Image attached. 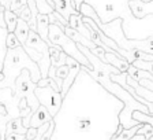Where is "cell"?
I'll return each instance as SVG.
<instances>
[{
  "mask_svg": "<svg viewBox=\"0 0 153 140\" xmlns=\"http://www.w3.org/2000/svg\"><path fill=\"white\" fill-rule=\"evenodd\" d=\"M134 89H135V92H137L138 95L141 96V98H143L145 100H148V102H152V103H153V92H152V91L146 89L145 87L140 85V84H138L137 88H134Z\"/></svg>",
  "mask_w": 153,
  "mask_h": 140,
  "instance_id": "obj_19",
  "label": "cell"
},
{
  "mask_svg": "<svg viewBox=\"0 0 153 140\" xmlns=\"http://www.w3.org/2000/svg\"><path fill=\"white\" fill-rule=\"evenodd\" d=\"M138 84H140V85H142V87H145L146 89H149V91H152V92H153V81H152V80L142 78V80H140V81H138Z\"/></svg>",
  "mask_w": 153,
  "mask_h": 140,
  "instance_id": "obj_26",
  "label": "cell"
},
{
  "mask_svg": "<svg viewBox=\"0 0 153 140\" xmlns=\"http://www.w3.org/2000/svg\"><path fill=\"white\" fill-rule=\"evenodd\" d=\"M34 2L37 4V8L40 14H51L53 11V8L47 3V0H34Z\"/></svg>",
  "mask_w": 153,
  "mask_h": 140,
  "instance_id": "obj_21",
  "label": "cell"
},
{
  "mask_svg": "<svg viewBox=\"0 0 153 140\" xmlns=\"http://www.w3.org/2000/svg\"><path fill=\"white\" fill-rule=\"evenodd\" d=\"M104 58H105V62H107V63L116 67L120 73H126L128 66H130V63H128L123 56L116 54V52H104Z\"/></svg>",
  "mask_w": 153,
  "mask_h": 140,
  "instance_id": "obj_9",
  "label": "cell"
},
{
  "mask_svg": "<svg viewBox=\"0 0 153 140\" xmlns=\"http://www.w3.org/2000/svg\"><path fill=\"white\" fill-rule=\"evenodd\" d=\"M4 11H6V8H4L3 6H0V29H4V30H7L6 21H4Z\"/></svg>",
  "mask_w": 153,
  "mask_h": 140,
  "instance_id": "obj_28",
  "label": "cell"
},
{
  "mask_svg": "<svg viewBox=\"0 0 153 140\" xmlns=\"http://www.w3.org/2000/svg\"><path fill=\"white\" fill-rule=\"evenodd\" d=\"M23 69H27L30 72V77L36 84L41 78L37 62H34L29 56L23 47L15 48V50H7L3 61V69H1V72L4 73V80L3 83H0V88H11L14 93L15 80Z\"/></svg>",
  "mask_w": 153,
  "mask_h": 140,
  "instance_id": "obj_1",
  "label": "cell"
},
{
  "mask_svg": "<svg viewBox=\"0 0 153 140\" xmlns=\"http://www.w3.org/2000/svg\"><path fill=\"white\" fill-rule=\"evenodd\" d=\"M127 45H124L123 50H130V48H137L146 54H153V36L148 37L145 40H126Z\"/></svg>",
  "mask_w": 153,
  "mask_h": 140,
  "instance_id": "obj_11",
  "label": "cell"
},
{
  "mask_svg": "<svg viewBox=\"0 0 153 140\" xmlns=\"http://www.w3.org/2000/svg\"><path fill=\"white\" fill-rule=\"evenodd\" d=\"M55 126H56V124H55V120H51V121H49V126H48V129L44 132L41 140H51L52 135H53V132H55Z\"/></svg>",
  "mask_w": 153,
  "mask_h": 140,
  "instance_id": "obj_23",
  "label": "cell"
},
{
  "mask_svg": "<svg viewBox=\"0 0 153 140\" xmlns=\"http://www.w3.org/2000/svg\"><path fill=\"white\" fill-rule=\"evenodd\" d=\"M3 80H4V73L0 70V83H3Z\"/></svg>",
  "mask_w": 153,
  "mask_h": 140,
  "instance_id": "obj_32",
  "label": "cell"
},
{
  "mask_svg": "<svg viewBox=\"0 0 153 140\" xmlns=\"http://www.w3.org/2000/svg\"><path fill=\"white\" fill-rule=\"evenodd\" d=\"M85 0H73V3H74V7H75V10L79 13V7H81V4L83 3Z\"/></svg>",
  "mask_w": 153,
  "mask_h": 140,
  "instance_id": "obj_30",
  "label": "cell"
},
{
  "mask_svg": "<svg viewBox=\"0 0 153 140\" xmlns=\"http://www.w3.org/2000/svg\"><path fill=\"white\" fill-rule=\"evenodd\" d=\"M11 2H13V0H0V6H3L6 10H10V7H11Z\"/></svg>",
  "mask_w": 153,
  "mask_h": 140,
  "instance_id": "obj_29",
  "label": "cell"
},
{
  "mask_svg": "<svg viewBox=\"0 0 153 140\" xmlns=\"http://www.w3.org/2000/svg\"><path fill=\"white\" fill-rule=\"evenodd\" d=\"M4 140H25V135H19V133H10V135H6Z\"/></svg>",
  "mask_w": 153,
  "mask_h": 140,
  "instance_id": "obj_27",
  "label": "cell"
},
{
  "mask_svg": "<svg viewBox=\"0 0 153 140\" xmlns=\"http://www.w3.org/2000/svg\"><path fill=\"white\" fill-rule=\"evenodd\" d=\"M34 93L40 105L47 107L52 118L56 117V114L60 111L62 103H63V98H62L60 92H56L51 87H36Z\"/></svg>",
  "mask_w": 153,
  "mask_h": 140,
  "instance_id": "obj_4",
  "label": "cell"
},
{
  "mask_svg": "<svg viewBox=\"0 0 153 140\" xmlns=\"http://www.w3.org/2000/svg\"><path fill=\"white\" fill-rule=\"evenodd\" d=\"M52 2H53V4H55L53 11L60 14L67 22H68L70 15H73V14H79L75 10V7H74L73 0H52Z\"/></svg>",
  "mask_w": 153,
  "mask_h": 140,
  "instance_id": "obj_8",
  "label": "cell"
},
{
  "mask_svg": "<svg viewBox=\"0 0 153 140\" xmlns=\"http://www.w3.org/2000/svg\"><path fill=\"white\" fill-rule=\"evenodd\" d=\"M66 65L68 66V74H67V77L63 80V85H62V98H66L67 93H68V91H70V88L73 87L74 81H75L76 76L79 74L81 72V63L78 61H75L74 58L71 56H67L66 59Z\"/></svg>",
  "mask_w": 153,
  "mask_h": 140,
  "instance_id": "obj_5",
  "label": "cell"
},
{
  "mask_svg": "<svg viewBox=\"0 0 153 140\" xmlns=\"http://www.w3.org/2000/svg\"><path fill=\"white\" fill-rule=\"evenodd\" d=\"M131 65H134L138 69L146 70V72L153 74V61H133Z\"/></svg>",
  "mask_w": 153,
  "mask_h": 140,
  "instance_id": "obj_20",
  "label": "cell"
},
{
  "mask_svg": "<svg viewBox=\"0 0 153 140\" xmlns=\"http://www.w3.org/2000/svg\"><path fill=\"white\" fill-rule=\"evenodd\" d=\"M137 135H142V136H145L146 140H148L149 137L153 136V126L149 125V124H142L140 128H138Z\"/></svg>",
  "mask_w": 153,
  "mask_h": 140,
  "instance_id": "obj_22",
  "label": "cell"
},
{
  "mask_svg": "<svg viewBox=\"0 0 153 140\" xmlns=\"http://www.w3.org/2000/svg\"><path fill=\"white\" fill-rule=\"evenodd\" d=\"M48 38H49V43L52 45H57L63 50V52H66L67 56H71L74 58L75 61H78L81 63V67L86 70H93V66L88 58L82 54V52L78 50L76 47V43L73 41L70 37H67L66 33L62 30L56 23H51L49 25V32H48Z\"/></svg>",
  "mask_w": 153,
  "mask_h": 140,
  "instance_id": "obj_2",
  "label": "cell"
},
{
  "mask_svg": "<svg viewBox=\"0 0 153 140\" xmlns=\"http://www.w3.org/2000/svg\"><path fill=\"white\" fill-rule=\"evenodd\" d=\"M4 21H6V26H7V32L11 33L15 30L16 28V22H18V15L11 10H6L4 11Z\"/></svg>",
  "mask_w": 153,
  "mask_h": 140,
  "instance_id": "obj_15",
  "label": "cell"
},
{
  "mask_svg": "<svg viewBox=\"0 0 153 140\" xmlns=\"http://www.w3.org/2000/svg\"><path fill=\"white\" fill-rule=\"evenodd\" d=\"M6 48L7 50H15V48H19L22 47V44H21V41L18 40V37L15 36V33L11 32V33H7L6 36Z\"/></svg>",
  "mask_w": 153,
  "mask_h": 140,
  "instance_id": "obj_17",
  "label": "cell"
},
{
  "mask_svg": "<svg viewBox=\"0 0 153 140\" xmlns=\"http://www.w3.org/2000/svg\"><path fill=\"white\" fill-rule=\"evenodd\" d=\"M10 133L26 135V128L22 124V117L11 118L6 124V135H10Z\"/></svg>",
  "mask_w": 153,
  "mask_h": 140,
  "instance_id": "obj_13",
  "label": "cell"
},
{
  "mask_svg": "<svg viewBox=\"0 0 153 140\" xmlns=\"http://www.w3.org/2000/svg\"><path fill=\"white\" fill-rule=\"evenodd\" d=\"M131 117L140 124H149L153 126V114H146V113H142L140 110H134Z\"/></svg>",
  "mask_w": 153,
  "mask_h": 140,
  "instance_id": "obj_16",
  "label": "cell"
},
{
  "mask_svg": "<svg viewBox=\"0 0 153 140\" xmlns=\"http://www.w3.org/2000/svg\"><path fill=\"white\" fill-rule=\"evenodd\" d=\"M0 115H7V108L1 103H0Z\"/></svg>",
  "mask_w": 153,
  "mask_h": 140,
  "instance_id": "obj_31",
  "label": "cell"
},
{
  "mask_svg": "<svg viewBox=\"0 0 153 140\" xmlns=\"http://www.w3.org/2000/svg\"><path fill=\"white\" fill-rule=\"evenodd\" d=\"M49 25H51V22H49V17H48V14H40L38 13V15H37V29H36V32H37V35L40 36L48 45H52L51 43H49V38H48Z\"/></svg>",
  "mask_w": 153,
  "mask_h": 140,
  "instance_id": "obj_10",
  "label": "cell"
},
{
  "mask_svg": "<svg viewBox=\"0 0 153 140\" xmlns=\"http://www.w3.org/2000/svg\"><path fill=\"white\" fill-rule=\"evenodd\" d=\"M141 2H145V3H148V2H152V0H141Z\"/></svg>",
  "mask_w": 153,
  "mask_h": 140,
  "instance_id": "obj_33",
  "label": "cell"
},
{
  "mask_svg": "<svg viewBox=\"0 0 153 140\" xmlns=\"http://www.w3.org/2000/svg\"><path fill=\"white\" fill-rule=\"evenodd\" d=\"M29 30H30V28H29L27 22H25V21L21 19V18H18L16 28H15V30H14V33H15V36L18 37L19 41H21L22 47H25L26 45V40H27V36H29Z\"/></svg>",
  "mask_w": 153,
  "mask_h": 140,
  "instance_id": "obj_14",
  "label": "cell"
},
{
  "mask_svg": "<svg viewBox=\"0 0 153 140\" xmlns=\"http://www.w3.org/2000/svg\"><path fill=\"white\" fill-rule=\"evenodd\" d=\"M25 4H27V0H13V2H11V7H10V10H11V11H16L18 8H21L22 6H25Z\"/></svg>",
  "mask_w": 153,
  "mask_h": 140,
  "instance_id": "obj_25",
  "label": "cell"
},
{
  "mask_svg": "<svg viewBox=\"0 0 153 140\" xmlns=\"http://www.w3.org/2000/svg\"><path fill=\"white\" fill-rule=\"evenodd\" d=\"M36 87H37V84L32 80L30 72H29L27 69H23L15 80V91H14V95L19 99L25 98L29 107L32 108L33 111L40 106V102H38L37 96H36V93H34Z\"/></svg>",
  "mask_w": 153,
  "mask_h": 140,
  "instance_id": "obj_3",
  "label": "cell"
},
{
  "mask_svg": "<svg viewBox=\"0 0 153 140\" xmlns=\"http://www.w3.org/2000/svg\"><path fill=\"white\" fill-rule=\"evenodd\" d=\"M128 8L135 19H142L146 15L153 14V0L148 3L141 0H128Z\"/></svg>",
  "mask_w": 153,
  "mask_h": 140,
  "instance_id": "obj_6",
  "label": "cell"
},
{
  "mask_svg": "<svg viewBox=\"0 0 153 140\" xmlns=\"http://www.w3.org/2000/svg\"><path fill=\"white\" fill-rule=\"evenodd\" d=\"M148 140H153V136H152V137H149V139H148Z\"/></svg>",
  "mask_w": 153,
  "mask_h": 140,
  "instance_id": "obj_34",
  "label": "cell"
},
{
  "mask_svg": "<svg viewBox=\"0 0 153 140\" xmlns=\"http://www.w3.org/2000/svg\"><path fill=\"white\" fill-rule=\"evenodd\" d=\"M14 13L18 15V18L23 19L25 22H30V19H32V13H30V8H29L27 4H25V6H22L21 8H18L16 11H14Z\"/></svg>",
  "mask_w": 153,
  "mask_h": 140,
  "instance_id": "obj_18",
  "label": "cell"
},
{
  "mask_svg": "<svg viewBox=\"0 0 153 140\" xmlns=\"http://www.w3.org/2000/svg\"><path fill=\"white\" fill-rule=\"evenodd\" d=\"M52 118V115L49 114V111L47 110V107H44L42 105H40L34 111L30 114V121H29V126L33 128H40L41 125L49 122Z\"/></svg>",
  "mask_w": 153,
  "mask_h": 140,
  "instance_id": "obj_7",
  "label": "cell"
},
{
  "mask_svg": "<svg viewBox=\"0 0 153 140\" xmlns=\"http://www.w3.org/2000/svg\"><path fill=\"white\" fill-rule=\"evenodd\" d=\"M49 59H51V66L53 67H59L62 65H66V59L67 55L66 52H63L60 47L57 45H49Z\"/></svg>",
  "mask_w": 153,
  "mask_h": 140,
  "instance_id": "obj_12",
  "label": "cell"
},
{
  "mask_svg": "<svg viewBox=\"0 0 153 140\" xmlns=\"http://www.w3.org/2000/svg\"><path fill=\"white\" fill-rule=\"evenodd\" d=\"M37 132H38V128H33V126H29L26 129V135H25V139L26 140H33L36 136H37Z\"/></svg>",
  "mask_w": 153,
  "mask_h": 140,
  "instance_id": "obj_24",
  "label": "cell"
}]
</instances>
